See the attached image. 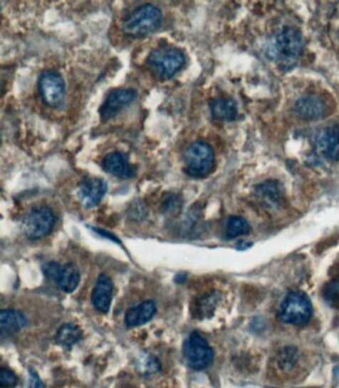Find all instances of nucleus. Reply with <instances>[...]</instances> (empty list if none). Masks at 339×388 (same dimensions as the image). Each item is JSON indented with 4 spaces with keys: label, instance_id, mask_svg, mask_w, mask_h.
<instances>
[{
    "label": "nucleus",
    "instance_id": "bb28decb",
    "mask_svg": "<svg viewBox=\"0 0 339 388\" xmlns=\"http://www.w3.org/2000/svg\"><path fill=\"white\" fill-rule=\"evenodd\" d=\"M29 388H45L43 382L40 380L38 374L30 370Z\"/></svg>",
    "mask_w": 339,
    "mask_h": 388
},
{
    "label": "nucleus",
    "instance_id": "f03ea898",
    "mask_svg": "<svg viewBox=\"0 0 339 388\" xmlns=\"http://www.w3.org/2000/svg\"><path fill=\"white\" fill-rule=\"evenodd\" d=\"M184 54L177 47L162 46L152 50L147 59V66L158 79H170L183 67Z\"/></svg>",
    "mask_w": 339,
    "mask_h": 388
},
{
    "label": "nucleus",
    "instance_id": "f257e3e1",
    "mask_svg": "<svg viewBox=\"0 0 339 388\" xmlns=\"http://www.w3.org/2000/svg\"><path fill=\"white\" fill-rule=\"evenodd\" d=\"M303 39L300 30L283 27L268 47V55L283 67H291L301 57Z\"/></svg>",
    "mask_w": 339,
    "mask_h": 388
},
{
    "label": "nucleus",
    "instance_id": "dca6fc26",
    "mask_svg": "<svg viewBox=\"0 0 339 388\" xmlns=\"http://www.w3.org/2000/svg\"><path fill=\"white\" fill-rule=\"evenodd\" d=\"M157 312L155 302L145 301L139 306L130 309L125 314V322L127 327H135L147 324Z\"/></svg>",
    "mask_w": 339,
    "mask_h": 388
},
{
    "label": "nucleus",
    "instance_id": "423d86ee",
    "mask_svg": "<svg viewBox=\"0 0 339 388\" xmlns=\"http://www.w3.org/2000/svg\"><path fill=\"white\" fill-rule=\"evenodd\" d=\"M55 223L56 218L51 209L42 206L27 214L22 223V230L27 238L38 240L52 233Z\"/></svg>",
    "mask_w": 339,
    "mask_h": 388
},
{
    "label": "nucleus",
    "instance_id": "39448f33",
    "mask_svg": "<svg viewBox=\"0 0 339 388\" xmlns=\"http://www.w3.org/2000/svg\"><path fill=\"white\" fill-rule=\"evenodd\" d=\"M281 322L293 326H305L313 317V305L308 295L296 291L288 294L278 310Z\"/></svg>",
    "mask_w": 339,
    "mask_h": 388
},
{
    "label": "nucleus",
    "instance_id": "f8f14e48",
    "mask_svg": "<svg viewBox=\"0 0 339 388\" xmlns=\"http://www.w3.org/2000/svg\"><path fill=\"white\" fill-rule=\"evenodd\" d=\"M103 170L122 180H130L135 175L134 166L130 165L127 155L120 152L110 153L102 161Z\"/></svg>",
    "mask_w": 339,
    "mask_h": 388
},
{
    "label": "nucleus",
    "instance_id": "aec40b11",
    "mask_svg": "<svg viewBox=\"0 0 339 388\" xmlns=\"http://www.w3.org/2000/svg\"><path fill=\"white\" fill-rule=\"evenodd\" d=\"M256 191L259 198H262L266 203H268L272 205L277 204L282 196V188L278 183H273V181H268L259 185Z\"/></svg>",
    "mask_w": 339,
    "mask_h": 388
},
{
    "label": "nucleus",
    "instance_id": "0eeeda50",
    "mask_svg": "<svg viewBox=\"0 0 339 388\" xmlns=\"http://www.w3.org/2000/svg\"><path fill=\"white\" fill-rule=\"evenodd\" d=\"M40 97L45 105L57 109L64 104L66 85L61 75L55 71H44L38 79Z\"/></svg>",
    "mask_w": 339,
    "mask_h": 388
},
{
    "label": "nucleus",
    "instance_id": "ddd939ff",
    "mask_svg": "<svg viewBox=\"0 0 339 388\" xmlns=\"http://www.w3.org/2000/svg\"><path fill=\"white\" fill-rule=\"evenodd\" d=\"M318 152L328 160H339V128L328 126L320 131L316 138Z\"/></svg>",
    "mask_w": 339,
    "mask_h": 388
},
{
    "label": "nucleus",
    "instance_id": "5701e85b",
    "mask_svg": "<svg viewBox=\"0 0 339 388\" xmlns=\"http://www.w3.org/2000/svg\"><path fill=\"white\" fill-rule=\"evenodd\" d=\"M16 384V375L11 370L6 369L0 370V385L2 388H14Z\"/></svg>",
    "mask_w": 339,
    "mask_h": 388
},
{
    "label": "nucleus",
    "instance_id": "9d476101",
    "mask_svg": "<svg viewBox=\"0 0 339 388\" xmlns=\"http://www.w3.org/2000/svg\"><path fill=\"white\" fill-rule=\"evenodd\" d=\"M44 273L49 278L55 280L59 288L65 293L74 292L80 283V279H81L79 270L72 263L61 266L60 264L52 262V263L45 265Z\"/></svg>",
    "mask_w": 339,
    "mask_h": 388
},
{
    "label": "nucleus",
    "instance_id": "cd10ccee",
    "mask_svg": "<svg viewBox=\"0 0 339 388\" xmlns=\"http://www.w3.org/2000/svg\"><path fill=\"white\" fill-rule=\"evenodd\" d=\"M338 40H339V30H338Z\"/></svg>",
    "mask_w": 339,
    "mask_h": 388
},
{
    "label": "nucleus",
    "instance_id": "412c9836",
    "mask_svg": "<svg viewBox=\"0 0 339 388\" xmlns=\"http://www.w3.org/2000/svg\"><path fill=\"white\" fill-rule=\"evenodd\" d=\"M251 228L248 221L240 216H232L228 219L226 225V234L228 238H236L250 233Z\"/></svg>",
    "mask_w": 339,
    "mask_h": 388
},
{
    "label": "nucleus",
    "instance_id": "6e6552de",
    "mask_svg": "<svg viewBox=\"0 0 339 388\" xmlns=\"http://www.w3.org/2000/svg\"><path fill=\"white\" fill-rule=\"evenodd\" d=\"M187 364L195 370L204 369L214 359V352L204 337L197 332H192L183 347Z\"/></svg>",
    "mask_w": 339,
    "mask_h": 388
},
{
    "label": "nucleus",
    "instance_id": "4468645a",
    "mask_svg": "<svg viewBox=\"0 0 339 388\" xmlns=\"http://www.w3.org/2000/svg\"><path fill=\"white\" fill-rule=\"evenodd\" d=\"M113 297V282L107 275H100L92 293V303L100 312L110 311Z\"/></svg>",
    "mask_w": 339,
    "mask_h": 388
},
{
    "label": "nucleus",
    "instance_id": "1a4fd4ad",
    "mask_svg": "<svg viewBox=\"0 0 339 388\" xmlns=\"http://www.w3.org/2000/svg\"><path fill=\"white\" fill-rule=\"evenodd\" d=\"M137 98V91L132 88H120L112 91L100 105V122L107 123L120 114L125 108L132 104Z\"/></svg>",
    "mask_w": 339,
    "mask_h": 388
},
{
    "label": "nucleus",
    "instance_id": "2eb2a0df",
    "mask_svg": "<svg viewBox=\"0 0 339 388\" xmlns=\"http://www.w3.org/2000/svg\"><path fill=\"white\" fill-rule=\"evenodd\" d=\"M295 109L301 117L308 120H316L325 114V105L320 98L310 95L296 101Z\"/></svg>",
    "mask_w": 339,
    "mask_h": 388
},
{
    "label": "nucleus",
    "instance_id": "a211bd4d",
    "mask_svg": "<svg viewBox=\"0 0 339 388\" xmlns=\"http://www.w3.org/2000/svg\"><path fill=\"white\" fill-rule=\"evenodd\" d=\"M26 326V319L15 310H4L0 312V329L2 335L14 334Z\"/></svg>",
    "mask_w": 339,
    "mask_h": 388
},
{
    "label": "nucleus",
    "instance_id": "393cba45",
    "mask_svg": "<svg viewBox=\"0 0 339 388\" xmlns=\"http://www.w3.org/2000/svg\"><path fill=\"white\" fill-rule=\"evenodd\" d=\"M296 359V352H293V349H288V352H283L282 357H281L280 362L282 364V367H291L293 364H295Z\"/></svg>",
    "mask_w": 339,
    "mask_h": 388
},
{
    "label": "nucleus",
    "instance_id": "4be33fe9",
    "mask_svg": "<svg viewBox=\"0 0 339 388\" xmlns=\"http://www.w3.org/2000/svg\"><path fill=\"white\" fill-rule=\"evenodd\" d=\"M183 205L182 198L175 193H167L162 200V209L170 215H177L182 211Z\"/></svg>",
    "mask_w": 339,
    "mask_h": 388
},
{
    "label": "nucleus",
    "instance_id": "b1692460",
    "mask_svg": "<svg viewBox=\"0 0 339 388\" xmlns=\"http://www.w3.org/2000/svg\"><path fill=\"white\" fill-rule=\"evenodd\" d=\"M325 296L328 301H333V300L339 298V280L328 284L325 288Z\"/></svg>",
    "mask_w": 339,
    "mask_h": 388
},
{
    "label": "nucleus",
    "instance_id": "6ab92c4d",
    "mask_svg": "<svg viewBox=\"0 0 339 388\" xmlns=\"http://www.w3.org/2000/svg\"><path fill=\"white\" fill-rule=\"evenodd\" d=\"M81 337L82 332L79 327L74 324H65L60 327L55 340L59 346L69 349L79 342Z\"/></svg>",
    "mask_w": 339,
    "mask_h": 388
},
{
    "label": "nucleus",
    "instance_id": "20e7f679",
    "mask_svg": "<svg viewBox=\"0 0 339 388\" xmlns=\"http://www.w3.org/2000/svg\"><path fill=\"white\" fill-rule=\"evenodd\" d=\"M184 171L194 178H204L212 173L215 166L213 148L204 142L190 143L183 153Z\"/></svg>",
    "mask_w": 339,
    "mask_h": 388
},
{
    "label": "nucleus",
    "instance_id": "f3484780",
    "mask_svg": "<svg viewBox=\"0 0 339 388\" xmlns=\"http://www.w3.org/2000/svg\"><path fill=\"white\" fill-rule=\"evenodd\" d=\"M211 115L215 120L232 122L238 114L237 104L231 98H219L211 103Z\"/></svg>",
    "mask_w": 339,
    "mask_h": 388
},
{
    "label": "nucleus",
    "instance_id": "9b49d317",
    "mask_svg": "<svg viewBox=\"0 0 339 388\" xmlns=\"http://www.w3.org/2000/svg\"><path fill=\"white\" fill-rule=\"evenodd\" d=\"M108 191V183L100 178H86L80 183V201L85 208H93L99 205Z\"/></svg>",
    "mask_w": 339,
    "mask_h": 388
},
{
    "label": "nucleus",
    "instance_id": "7ed1b4c3",
    "mask_svg": "<svg viewBox=\"0 0 339 388\" xmlns=\"http://www.w3.org/2000/svg\"><path fill=\"white\" fill-rule=\"evenodd\" d=\"M162 21V14L157 7L145 4L134 10L125 19L122 32L130 37H144L155 31Z\"/></svg>",
    "mask_w": 339,
    "mask_h": 388
},
{
    "label": "nucleus",
    "instance_id": "a878e982",
    "mask_svg": "<svg viewBox=\"0 0 339 388\" xmlns=\"http://www.w3.org/2000/svg\"><path fill=\"white\" fill-rule=\"evenodd\" d=\"M215 306V297L213 296H208L206 297V298L202 300V302H201V310L203 311V314H209V312H212L213 308H214Z\"/></svg>",
    "mask_w": 339,
    "mask_h": 388
}]
</instances>
